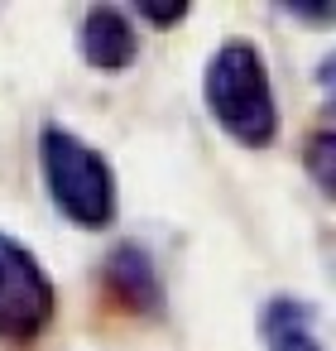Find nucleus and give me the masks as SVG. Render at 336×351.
Wrapping results in <instances>:
<instances>
[{"label":"nucleus","mask_w":336,"mask_h":351,"mask_svg":"<svg viewBox=\"0 0 336 351\" xmlns=\"http://www.w3.org/2000/svg\"><path fill=\"white\" fill-rule=\"evenodd\" d=\"M39 169H44L49 197L58 202V212L68 221L96 231L116 217V173L96 145L77 140L63 125H44L39 130Z\"/></svg>","instance_id":"2"},{"label":"nucleus","mask_w":336,"mask_h":351,"mask_svg":"<svg viewBox=\"0 0 336 351\" xmlns=\"http://www.w3.org/2000/svg\"><path fill=\"white\" fill-rule=\"evenodd\" d=\"M259 332L269 351H326L322 332H317V313L302 298H269L259 313Z\"/></svg>","instance_id":"6"},{"label":"nucleus","mask_w":336,"mask_h":351,"mask_svg":"<svg viewBox=\"0 0 336 351\" xmlns=\"http://www.w3.org/2000/svg\"><path fill=\"white\" fill-rule=\"evenodd\" d=\"M53 322V279L34 250L0 231V341H34Z\"/></svg>","instance_id":"3"},{"label":"nucleus","mask_w":336,"mask_h":351,"mask_svg":"<svg viewBox=\"0 0 336 351\" xmlns=\"http://www.w3.org/2000/svg\"><path fill=\"white\" fill-rule=\"evenodd\" d=\"M106 284H111V293H116L125 308H135V313H154V308L164 303L159 265H154V255H149L140 241L116 245V255L106 260Z\"/></svg>","instance_id":"5"},{"label":"nucleus","mask_w":336,"mask_h":351,"mask_svg":"<svg viewBox=\"0 0 336 351\" xmlns=\"http://www.w3.org/2000/svg\"><path fill=\"white\" fill-rule=\"evenodd\" d=\"M307 169L322 173V193H331V130L312 135V145H307Z\"/></svg>","instance_id":"7"},{"label":"nucleus","mask_w":336,"mask_h":351,"mask_svg":"<svg viewBox=\"0 0 336 351\" xmlns=\"http://www.w3.org/2000/svg\"><path fill=\"white\" fill-rule=\"evenodd\" d=\"M207 106H211L216 125L231 140H240L250 149H264L274 140L279 101H274L269 68H264L255 44L231 39L211 53V63H207Z\"/></svg>","instance_id":"1"},{"label":"nucleus","mask_w":336,"mask_h":351,"mask_svg":"<svg viewBox=\"0 0 336 351\" xmlns=\"http://www.w3.org/2000/svg\"><path fill=\"white\" fill-rule=\"evenodd\" d=\"M77 53H82L92 68H101V73H120V68L135 63L140 34H135V25H130L125 10L96 5V10H87L82 25H77Z\"/></svg>","instance_id":"4"}]
</instances>
